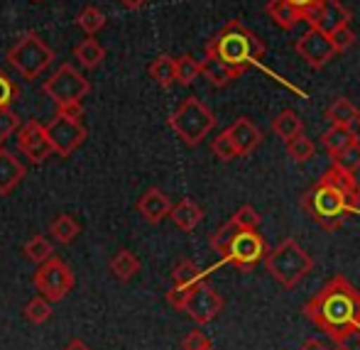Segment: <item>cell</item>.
I'll return each mask as SVG.
<instances>
[{
    "instance_id": "cell-27",
    "label": "cell",
    "mask_w": 360,
    "mask_h": 350,
    "mask_svg": "<svg viewBox=\"0 0 360 350\" xmlns=\"http://www.w3.org/2000/svg\"><path fill=\"white\" fill-rule=\"evenodd\" d=\"M74 59H79L84 69H96L105 59V49L96 39H84L74 47Z\"/></svg>"
},
{
    "instance_id": "cell-23",
    "label": "cell",
    "mask_w": 360,
    "mask_h": 350,
    "mask_svg": "<svg viewBox=\"0 0 360 350\" xmlns=\"http://www.w3.org/2000/svg\"><path fill=\"white\" fill-rule=\"evenodd\" d=\"M326 118L331 120V125H343V128H353L360 118V110L351 103L348 98L338 96L331 105L326 108Z\"/></svg>"
},
{
    "instance_id": "cell-31",
    "label": "cell",
    "mask_w": 360,
    "mask_h": 350,
    "mask_svg": "<svg viewBox=\"0 0 360 350\" xmlns=\"http://www.w3.org/2000/svg\"><path fill=\"white\" fill-rule=\"evenodd\" d=\"M25 318H27L30 323H34V326H42V323H47L49 318H52V302H47L44 297H34L30 299L27 304H25Z\"/></svg>"
},
{
    "instance_id": "cell-42",
    "label": "cell",
    "mask_w": 360,
    "mask_h": 350,
    "mask_svg": "<svg viewBox=\"0 0 360 350\" xmlns=\"http://www.w3.org/2000/svg\"><path fill=\"white\" fill-rule=\"evenodd\" d=\"M64 350H91V348L86 346L84 341H79V338H74V341H69V343H67V348H64Z\"/></svg>"
},
{
    "instance_id": "cell-18",
    "label": "cell",
    "mask_w": 360,
    "mask_h": 350,
    "mask_svg": "<svg viewBox=\"0 0 360 350\" xmlns=\"http://www.w3.org/2000/svg\"><path fill=\"white\" fill-rule=\"evenodd\" d=\"M27 176L25 164L10 150L0 147V196H8Z\"/></svg>"
},
{
    "instance_id": "cell-36",
    "label": "cell",
    "mask_w": 360,
    "mask_h": 350,
    "mask_svg": "<svg viewBox=\"0 0 360 350\" xmlns=\"http://www.w3.org/2000/svg\"><path fill=\"white\" fill-rule=\"evenodd\" d=\"M211 152H214L216 160L221 162H231V160H238V150L233 147L231 138H228V133L223 130L218 138H214V142H211Z\"/></svg>"
},
{
    "instance_id": "cell-29",
    "label": "cell",
    "mask_w": 360,
    "mask_h": 350,
    "mask_svg": "<svg viewBox=\"0 0 360 350\" xmlns=\"http://www.w3.org/2000/svg\"><path fill=\"white\" fill-rule=\"evenodd\" d=\"M76 25H79L89 37H94V34H98L101 30L105 27V15L101 13L98 8H94V5H86V8L76 15Z\"/></svg>"
},
{
    "instance_id": "cell-34",
    "label": "cell",
    "mask_w": 360,
    "mask_h": 350,
    "mask_svg": "<svg viewBox=\"0 0 360 350\" xmlns=\"http://www.w3.org/2000/svg\"><path fill=\"white\" fill-rule=\"evenodd\" d=\"M331 160H333V164H338L341 169H346V171H358L360 169V142L358 140H353L348 147H343L341 152H336V155H331Z\"/></svg>"
},
{
    "instance_id": "cell-25",
    "label": "cell",
    "mask_w": 360,
    "mask_h": 350,
    "mask_svg": "<svg viewBox=\"0 0 360 350\" xmlns=\"http://www.w3.org/2000/svg\"><path fill=\"white\" fill-rule=\"evenodd\" d=\"M108 267H110V272H113L115 280L130 282L140 272V260L130 250H118L113 255V260H110Z\"/></svg>"
},
{
    "instance_id": "cell-38",
    "label": "cell",
    "mask_w": 360,
    "mask_h": 350,
    "mask_svg": "<svg viewBox=\"0 0 360 350\" xmlns=\"http://www.w3.org/2000/svg\"><path fill=\"white\" fill-rule=\"evenodd\" d=\"M20 128V118L10 108H0V147L5 145V140L13 138Z\"/></svg>"
},
{
    "instance_id": "cell-33",
    "label": "cell",
    "mask_w": 360,
    "mask_h": 350,
    "mask_svg": "<svg viewBox=\"0 0 360 350\" xmlns=\"http://www.w3.org/2000/svg\"><path fill=\"white\" fill-rule=\"evenodd\" d=\"M201 76V62L194 59L191 54L176 59V84L179 86H191Z\"/></svg>"
},
{
    "instance_id": "cell-6",
    "label": "cell",
    "mask_w": 360,
    "mask_h": 350,
    "mask_svg": "<svg viewBox=\"0 0 360 350\" xmlns=\"http://www.w3.org/2000/svg\"><path fill=\"white\" fill-rule=\"evenodd\" d=\"M169 128L179 135V140L184 142V145L196 147L209 138V133L216 128V115L211 113L209 105L201 103L196 96H189V98L181 101L174 113H172Z\"/></svg>"
},
{
    "instance_id": "cell-24",
    "label": "cell",
    "mask_w": 360,
    "mask_h": 350,
    "mask_svg": "<svg viewBox=\"0 0 360 350\" xmlns=\"http://www.w3.org/2000/svg\"><path fill=\"white\" fill-rule=\"evenodd\" d=\"M79 233H81V226L69 213H62V216H57L49 223V235L57 242H62V245H72L76 238H79Z\"/></svg>"
},
{
    "instance_id": "cell-12",
    "label": "cell",
    "mask_w": 360,
    "mask_h": 350,
    "mask_svg": "<svg viewBox=\"0 0 360 350\" xmlns=\"http://www.w3.org/2000/svg\"><path fill=\"white\" fill-rule=\"evenodd\" d=\"M294 49H297V54L311 69H323L333 57H336V49H333L328 34L321 32V30H316V27H309L307 32L297 39Z\"/></svg>"
},
{
    "instance_id": "cell-16",
    "label": "cell",
    "mask_w": 360,
    "mask_h": 350,
    "mask_svg": "<svg viewBox=\"0 0 360 350\" xmlns=\"http://www.w3.org/2000/svg\"><path fill=\"white\" fill-rule=\"evenodd\" d=\"M228 138H231L233 147L238 150V157H248L250 152L257 150V145L262 142V133L252 120L248 118H238L231 128H226Z\"/></svg>"
},
{
    "instance_id": "cell-45",
    "label": "cell",
    "mask_w": 360,
    "mask_h": 350,
    "mask_svg": "<svg viewBox=\"0 0 360 350\" xmlns=\"http://www.w3.org/2000/svg\"><path fill=\"white\" fill-rule=\"evenodd\" d=\"M353 341L358 343V348H360V326H358V331H356V336H353Z\"/></svg>"
},
{
    "instance_id": "cell-8",
    "label": "cell",
    "mask_w": 360,
    "mask_h": 350,
    "mask_svg": "<svg viewBox=\"0 0 360 350\" xmlns=\"http://www.w3.org/2000/svg\"><path fill=\"white\" fill-rule=\"evenodd\" d=\"M47 138L52 142V150L59 157H69L84 145L86 128H84V108L81 105H69V108H57V115L44 125Z\"/></svg>"
},
{
    "instance_id": "cell-28",
    "label": "cell",
    "mask_w": 360,
    "mask_h": 350,
    "mask_svg": "<svg viewBox=\"0 0 360 350\" xmlns=\"http://www.w3.org/2000/svg\"><path fill=\"white\" fill-rule=\"evenodd\" d=\"M272 130H275L277 138H282L287 142V140H292L294 135L304 133V123L294 110H282L275 118V123H272Z\"/></svg>"
},
{
    "instance_id": "cell-30",
    "label": "cell",
    "mask_w": 360,
    "mask_h": 350,
    "mask_svg": "<svg viewBox=\"0 0 360 350\" xmlns=\"http://www.w3.org/2000/svg\"><path fill=\"white\" fill-rule=\"evenodd\" d=\"M25 255H27V260L34 262V265H42V262H47L49 257L54 255V247L44 235H34L25 242Z\"/></svg>"
},
{
    "instance_id": "cell-17",
    "label": "cell",
    "mask_w": 360,
    "mask_h": 350,
    "mask_svg": "<svg viewBox=\"0 0 360 350\" xmlns=\"http://www.w3.org/2000/svg\"><path fill=\"white\" fill-rule=\"evenodd\" d=\"M138 213L145 218L147 223H152V226H157V223H162L165 218H169V211H172V201L169 196L165 194L162 189H147L143 196H140L138 201Z\"/></svg>"
},
{
    "instance_id": "cell-46",
    "label": "cell",
    "mask_w": 360,
    "mask_h": 350,
    "mask_svg": "<svg viewBox=\"0 0 360 350\" xmlns=\"http://www.w3.org/2000/svg\"><path fill=\"white\" fill-rule=\"evenodd\" d=\"M204 350H214V346H209V348H204Z\"/></svg>"
},
{
    "instance_id": "cell-11",
    "label": "cell",
    "mask_w": 360,
    "mask_h": 350,
    "mask_svg": "<svg viewBox=\"0 0 360 350\" xmlns=\"http://www.w3.org/2000/svg\"><path fill=\"white\" fill-rule=\"evenodd\" d=\"M179 311H184L194 323L204 326V323H211L218 313L223 311V297L204 280V282L194 284V287L184 294Z\"/></svg>"
},
{
    "instance_id": "cell-4",
    "label": "cell",
    "mask_w": 360,
    "mask_h": 350,
    "mask_svg": "<svg viewBox=\"0 0 360 350\" xmlns=\"http://www.w3.org/2000/svg\"><path fill=\"white\" fill-rule=\"evenodd\" d=\"M206 54L221 59L228 67L248 71L255 64H260V59L265 57V44L240 20H231L214 39H209Z\"/></svg>"
},
{
    "instance_id": "cell-14",
    "label": "cell",
    "mask_w": 360,
    "mask_h": 350,
    "mask_svg": "<svg viewBox=\"0 0 360 350\" xmlns=\"http://www.w3.org/2000/svg\"><path fill=\"white\" fill-rule=\"evenodd\" d=\"M204 280H206V272L201 270L196 262L181 260L179 265L174 267V272H172V289L167 292V302H169L174 309H179L184 294L189 292L194 284H199V282H204Z\"/></svg>"
},
{
    "instance_id": "cell-47",
    "label": "cell",
    "mask_w": 360,
    "mask_h": 350,
    "mask_svg": "<svg viewBox=\"0 0 360 350\" xmlns=\"http://www.w3.org/2000/svg\"><path fill=\"white\" fill-rule=\"evenodd\" d=\"M32 3H42V0H32Z\"/></svg>"
},
{
    "instance_id": "cell-26",
    "label": "cell",
    "mask_w": 360,
    "mask_h": 350,
    "mask_svg": "<svg viewBox=\"0 0 360 350\" xmlns=\"http://www.w3.org/2000/svg\"><path fill=\"white\" fill-rule=\"evenodd\" d=\"M353 140H358L356 133H353V128H343V125H331V128L321 133V147L328 152V155L341 152L343 147H348Z\"/></svg>"
},
{
    "instance_id": "cell-40",
    "label": "cell",
    "mask_w": 360,
    "mask_h": 350,
    "mask_svg": "<svg viewBox=\"0 0 360 350\" xmlns=\"http://www.w3.org/2000/svg\"><path fill=\"white\" fill-rule=\"evenodd\" d=\"M289 5H292L294 10H297L299 15H302L304 22H309L311 20V15L316 13L319 8H321L323 0H287Z\"/></svg>"
},
{
    "instance_id": "cell-13",
    "label": "cell",
    "mask_w": 360,
    "mask_h": 350,
    "mask_svg": "<svg viewBox=\"0 0 360 350\" xmlns=\"http://www.w3.org/2000/svg\"><path fill=\"white\" fill-rule=\"evenodd\" d=\"M18 150L27 157L32 164H42L52 155V142L47 138V130L37 120H27L18 128Z\"/></svg>"
},
{
    "instance_id": "cell-41",
    "label": "cell",
    "mask_w": 360,
    "mask_h": 350,
    "mask_svg": "<svg viewBox=\"0 0 360 350\" xmlns=\"http://www.w3.org/2000/svg\"><path fill=\"white\" fill-rule=\"evenodd\" d=\"M299 350H328V348H326V343H321V341H316V338H311V341H307Z\"/></svg>"
},
{
    "instance_id": "cell-39",
    "label": "cell",
    "mask_w": 360,
    "mask_h": 350,
    "mask_svg": "<svg viewBox=\"0 0 360 350\" xmlns=\"http://www.w3.org/2000/svg\"><path fill=\"white\" fill-rule=\"evenodd\" d=\"M211 346V338L206 336L204 331H199V328H194V331H189L184 336V341H181V350H204Z\"/></svg>"
},
{
    "instance_id": "cell-7",
    "label": "cell",
    "mask_w": 360,
    "mask_h": 350,
    "mask_svg": "<svg viewBox=\"0 0 360 350\" xmlns=\"http://www.w3.org/2000/svg\"><path fill=\"white\" fill-rule=\"evenodd\" d=\"M54 62V52L37 32H22L18 42L8 49V64L18 71L22 79L34 81L44 69Z\"/></svg>"
},
{
    "instance_id": "cell-5",
    "label": "cell",
    "mask_w": 360,
    "mask_h": 350,
    "mask_svg": "<svg viewBox=\"0 0 360 350\" xmlns=\"http://www.w3.org/2000/svg\"><path fill=\"white\" fill-rule=\"evenodd\" d=\"M262 260H265L267 272L285 289L297 287L314 270V257L294 238H287L280 245H275L270 252H265Z\"/></svg>"
},
{
    "instance_id": "cell-44",
    "label": "cell",
    "mask_w": 360,
    "mask_h": 350,
    "mask_svg": "<svg viewBox=\"0 0 360 350\" xmlns=\"http://www.w3.org/2000/svg\"><path fill=\"white\" fill-rule=\"evenodd\" d=\"M333 350H353L351 346H348V343H336V348Z\"/></svg>"
},
{
    "instance_id": "cell-35",
    "label": "cell",
    "mask_w": 360,
    "mask_h": 350,
    "mask_svg": "<svg viewBox=\"0 0 360 350\" xmlns=\"http://www.w3.org/2000/svg\"><path fill=\"white\" fill-rule=\"evenodd\" d=\"M328 39H331L336 54H343L346 49H351L353 44H356V32L351 30V25H341V27H336L333 32H328Z\"/></svg>"
},
{
    "instance_id": "cell-10",
    "label": "cell",
    "mask_w": 360,
    "mask_h": 350,
    "mask_svg": "<svg viewBox=\"0 0 360 350\" xmlns=\"http://www.w3.org/2000/svg\"><path fill=\"white\" fill-rule=\"evenodd\" d=\"M32 284L39 292V297H44L47 302H62L74 289V272L67 262L52 255L47 262L37 265Z\"/></svg>"
},
{
    "instance_id": "cell-48",
    "label": "cell",
    "mask_w": 360,
    "mask_h": 350,
    "mask_svg": "<svg viewBox=\"0 0 360 350\" xmlns=\"http://www.w3.org/2000/svg\"><path fill=\"white\" fill-rule=\"evenodd\" d=\"M358 125H360V118H358Z\"/></svg>"
},
{
    "instance_id": "cell-43",
    "label": "cell",
    "mask_w": 360,
    "mask_h": 350,
    "mask_svg": "<svg viewBox=\"0 0 360 350\" xmlns=\"http://www.w3.org/2000/svg\"><path fill=\"white\" fill-rule=\"evenodd\" d=\"M120 3H123L128 10H140L147 3V0H120Z\"/></svg>"
},
{
    "instance_id": "cell-9",
    "label": "cell",
    "mask_w": 360,
    "mask_h": 350,
    "mask_svg": "<svg viewBox=\"0 0 360 350\" xmlns=\"http://www.w3.org/2000/svg\"><path fill=\"white\" fill-rule=\"evenodd\" d=\"M44 93L54 101L57 108H69V105H81V101L89 96L91 84L79 69L72 64H62L47 81H44Z\"/></svg>"
},
{
    "instance_id": "cell-2",
    "label": "cell",
    "mask_w": 360,
    "mask_h": 350,
    "mask_svg": "<svg viewBox=\"0 0 360 350\" xmlns=\"http://www.w3.org/2000/svg\"><path fill=\"white\" fill-rule=\"evenodd\" d=\"M360 204V186L351 171L331 164L321 174V179L304 191L302 209L323 231H338Z\"/></svg>"
},
{
    "instance_id": "cell-15",
    "label": "cell",
    "mask_w": 360,
    "mask_h": 350,
    "mask_svg": "<svg viewBox=\"0 0 360 350\" xmlns=\"http://www.w3.org/2000/svg\"><path fill=\"white\" fill-rule=\"evenodd\" d=\"M348 22H351V10H348L346 5H341V0H323L321 8L309 20V27H316L328 34L336 27L348 25Z\"/></svg>"
},
{
    "instance_id": "cell-21",
    "label": "cell",
    "mask_w": 360,
    "mask_h": 350,
    "mask_svg": "<svg viewBox=\"0 0 360 350\" xmlns=\"http://www.w3.org/2000/svg\"><path fill=\"white\" fill-rule=\"evenodd\" d=\"M147 74L162 89H172L176 84V59L169 54H160L155 62L147 67Z\"/></svg>"
},
{
    "instance_id": "cell-1",
    "label": "cell",
    "mask_w": 360,
    "mask_h": 350,
    "mask_svg": "<svg viewBox=\"0 0 360 350\" xmlns=\"http://www.w3.org/2000/svg\"><path fill=\"white\" fill-rule=\"evenodd\" d=\"M302 313L336 343H351L360 326V292L343 275H333L307 304Z\"/></svg>"
},
{
    "instance_id": "cell-3",
    "label": "cell",
    "mask_w": 360,
    "mask_h": 350,
    "mask_svg": "<svg viewBox=\"0 0 360 350\" xmlns=\"http://www.w3.org/2000/svg\"><path fill=\"white\" fill-rule=\"evenodd\" d=\"M262 218L252 206H240L221 228L211 235V247L223 262L238 270H252L267 252L265 238L257 233Z\"/></svg>"
},
{
    "instance_id": "cell-32",
    "label": "cell",
    "mask_w": 360,
    "mask_h": 350,
    "mask_svg": "<svg viewBox=\"0 0 360 350\" xmlns=\"http://www.w3.org/2000/svg\"><path fill=\"white\" fill-rule=\"evenodd\" d=\"M287 152L294 162L304 164V162H309L314 155H316V145H314L304 133H299V135H294L292 140H287Z\"/></svg>"
},
{
    "instance_id": "cell-20",
    "label": "cell",
    "mask_w": 360,
    "mask_h": 350,
    "mask_svg": "<svg viewBox=\"0 0 360 350\" xmlns=\"http://www.w3.org/2000/svg\"><path fill=\"white\" fill-rule=\"evenodd\" d=\"M201 76L221 89V86H228L231 81H236L238 76H243V71L236 67H228V64H223L221 59L206 54V59L201 62Z\"/></svg>"
},
{
    "instance_id": "cell-19",
    "label": "cell",
    "mask_w": 360,
    "mask_h": 350,
    "mask_svg": "<svg viewBox=\"0 0 360 350\" xmlns=\"http://www.w3.org/2000/svg\"><path fill=\"white\" fill-rule=\"evenodd\" d=\"M169 218L179 231H186L191 233L201 221H204V209H201L196 201L191 199H181L179 204H172V211H169Z\"/></svg>"
},
{
    "instance_id": "cell-22",
    "label": "cell",
    "mask_w": 360,
    "mask_h": 350,
    "mask_svg": "<svg viewBox=\"0 0 360 350\" xmlns=\"http://www.w3.org/2000/svg\"><path fill=\"white\" fill-rule=\"evenodd\" d=\"M267 15H270V20L277 27L287 30V32H292L299 22H304L302 15H299L287 0H270V3H267Z\"/></svg>"
},
{
    "instance_id": "cell-37",
    "label": "cell",
    "mask_w": 360,
    "mask_h": 350,
    "mask_svg": "<svg viewBox=\"0 0 360 350\" xmlns=\"http://www.w3.org/2000/svg\"><path fill=\"white\" fill-rule=\"evenodd\" d=\"M20 98V86L0 69V108H10Z\"/></svg>"
}]
</instances>
